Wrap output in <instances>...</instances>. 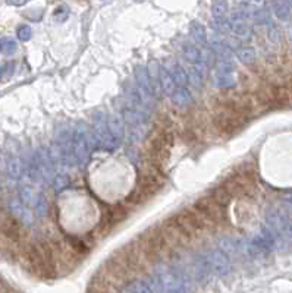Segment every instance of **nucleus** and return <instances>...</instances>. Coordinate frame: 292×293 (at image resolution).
Listing matches in <instances>:
<instances>
[{"instance_id": "obj_20", "label": "nucleus", "mask_w": 292, "mask_h": 293, "mask_svg": "<svg viewBox=\"0 0 292 293\" xmlns=\"http://www.w3.org/2000/svg\"><path fill=\"white\" fill-rule=\"evenodd\" d=\"M231 198H232V195L229 194V191L225 187L214 188L212 191V196H210V199H212L213 202H216L220 207L228 205L231 202Z\"/></svg>"}, {"instance_id": "obj_24", "label": "nucleus", "mask_w": 292, "mask_h": 293, "mask_svg": "<svg viewBox=\"0 0 292 293\" xmlns=\"http://www.w3.org/2000/svg\"><path fill=\"white\" fill-rule=\"evenodd\" d=\"M237 59L242 65H253L256 62V50L251 47H241L237 50Z\"/></svg>"}, {"instance_id": "obj_13", "label": "nucleus", "mask_w": 292, "mask_h": 293, "mask_svg": "<svg viewBox=\"0 0 292 293\" xmlns=\"http://www.w3.org/2000/svg\"><path fill=\"white\" fill-rule=\"evenodd\" d=\"M107 120V126L110 129V132L113 133L118 139H122L127 133H128V128H127V123L124 122V119L121 117V114H110L109 117H106Z\"/></svg>"}, {"instance_id": "obj_32", "label": "nucleus", "mask_w": 292, "mask_h": 293, "mask_svg": "<svg viewBox=\"0 0 292 293\" xmlns=\"http://www.w3.org/2000/svg\"><path fill=\"white\" fill-rule=\"evenodd\" d=\"M128 286L134 293H153L144 280H134L131 283H128Z\"/></svg>"}, {"instance_id": "obj_29", "label": "nucleus", "mask_w": 292, "mask_h": 293, "mask_svg": "<svg viewBox=\"0 0 292 293\" xmlns=\"http://www.w3.org/2000/svg\"><path fill=\"white\" fill-rule=\"evenodd\" d=\"M147 285H148V288H150V291L153 293H164V288H163V283H161V280H160L159 277L153 273V274H150L146 280H144Z\"/></svg>"}, {"instance_id": "obj_30", "label": "nucleus", "mask_w": 292, "mask_h": 293, "mask_svg": "<svg viewBox=\"0 0 292 293\" xmlns=\"http://www.w3.org/2000/svg\"><path fill=\"white\" fill-rule=\"evenodd\" d=\"M214 82H216V87H219V88H232L235 85V80L231 75H219V74H216Z\"/></svg>"}, {"instance_id": "obj_12", "label": "nucleus", "mask_w": 292, "mask_h": 293, "mask_svg": "<svg viewBox=\"0 0 292 293\" xmlns=\"http://www.w3.org/2000/svg\"><path fill=\"white\" fill-rule=\"evenodd\" d=\"M217 249L222 254H225L228 258H235L237 255H239L238 242L235 238L231 236H220L217 239Z\"/></svg>"}, {"instance_id": "obj_8", "label": "nucleus", "mask_w": 292, "mask_h": 293, "mask_svg": "<svg viewBox=\"0 0 292 293\" xmlns=\"http://www.w3.org/2000/svg\"><path fill=\"white\" fill-rule=\"evenodd\" d=\"M207 260L210 261V266H212L213 273H216L217 276H226L231 273L232 270V264L229 261V258L222 254L217 248L216 249H209L207 252H204Z\"/></svg>"}, {"instance_id": "obj_18", "label": "nucleus", "mask_w": 292, "mask_h": 293, "mask_svg": "<svg viewBox=\"0 0 292 293\" xmlns=\"http://www.w3.org/2000/svg\"><path fill=\"white\" fill-rule=\"evenodd\" d=\"M169 74L172 75V78L175 81L176 87H186L188 84V72L184 66H181L179 63H172Z\"/></svg>"}, {"instance_id": "obj_27", "label": "nucleus", "mask_w": 292, "mask_h": 293, "mask_svg": "<svg viewBox=\"0 0 292 293\" xmlns=\"http://www.w3.org/2000/svg\"><path fill=\"white\" fill-rule=\"evenodd\" d=\"M267 38H269L270 43L279 44V43L282 41V38H284V32H282L281 27H278V25H275V24H270V25L267 27Z\"/></svg>"}, {"instance_id": "obj_10", "label": "nucleus", "mask_w": 292, "mask_h": 293, "mask_svg": "<svg viewBox=\"0 0 292 293\" xmlns=\"http://www.w3.org/2000/svg\"><path fill=\"white\" fill-rule=\"evenodd\" d=\"M135 80H137V87L146 94V97H148L151 101H156V87L147 68L138 66L135 69Z\"/></svg>"}, {"instance_id": "obj_15", "label": "nucleus", "mask_w": 292, "mask_h": 293, "mask_svg": "<svg viewBox=\"0 0 292 293\" xmlns=\"http://www.w3.org/2000/svg\"><path fill=\"white\" fill-rule=\"evenodd\" d=\"M170 98L178 107H188L192 103V94L186 87H178L170 94Z\"/></svg>"}, {"instance_id": "obj_37", "label": "nucleus", "mask_w": 292, "mask_h": 293, "mask_svg": "<svg viewBox=\"0 0 292 293\" xmlns=\"http://www.w3.org/2000/svg\"><path fill=\"white\" fill-rule=\"evenodd\" d=\"M121 293H134V292L131 291V289H130V286L127 285V286H125V288H124V289L121 291Z\"/></svg>"}, {"instance_id": "obj_35", "label": "nucleus", "mask_w": 292, "mask_h": 293, "mask_svg": "<svg viewBox=\"0 0 292 293\" xmlns=\"http://www.w3.org/2000/svg\"><path fill=\"white\" fill-rule=\"evenodd\" d=\"M16 37H18L19 41H28L32 37V29L28 25H21L16 29Z\"/></svg>"}, {"instance_id": "obj_2", "label": "nucleus", "mask_w": 292, "mask_h": 293, "mask_svg": "<svg viewBox=\"0 0 292 293\" xmlns=\"http://www.w3.org/2000/svg\"><path fill=\"white\" fill-rule=\"evenodd\" d=\"M72 148L78 167H85L90 161L93 151L97 148L94 133L87 125L80 123L72 129Z\"/></svg>"}, {"instance_id": "obj_16", "label": "nucleus", "mask_w": 292, "mask_h": 293, "mask_svg": "<svg viewBox=\"0 0 292 293\" xmlns=\"http://www.w3.org/2000/svg\"><path fill=\"white\" fill-rule=\"evenodd\" d=\"M157 77H159V84L160 87H161V90L164 91V93H167V94H172L178 87H176V84H175V81L172 78V75L169 74V71L166 69V68H159V71H157Z\"/></svg>"}, {"instance_id": "obj_26", "label": "nucleus", "mask_w": 292, "mask_h": 293, "mask_svg": "<svg viewBox=\"0 0 292 293\" xmlns=\"http://www.w3.org/2000/svg\"><path fill=\"white\" fill-rule=\"evenodd\" d=\"M226 13H228V3L226 1H214L212 4V15L213 19H222V18H226Z\"/></svg>"}, {"instance_id": "obj_28", "label": "nucleus", "mask_w": 292, "mask_h": 293, "mask_svg": "<svg viewBox=\"0 0 292 293\" xmlns=\"http://www.w3.org/2000/svg\"><path fill=\"white\" fill-rule=\"evenodd\" d=\"M69 184H71L69 176L68 175H63V173L56 175L53 178V181H52V185H53V189L56 192H60V191L66 189V188L69 187Z\"/></svg>"}, {"instance_id": "obj_7", "label": "nucleus", "mask_w": 292, "mask_h": 293, "mask_svg": "<svg viewBox=\"0 0 292 293\" xmlns=\"http://www.w3.org/2000/svg\"><path fill=\"white\" fill-rule=\"evenodd\" d=\"M189 268H191L192 277L200 283H206L213 273L210 261L207 260L206 254H194L191 257Z\"/></svg>"}, {"instance_id": "obj_3", "label": "nucleus", "mask_w": 292, "mask_h": 293, "mask_svg": "<svg viewBox=\"0 0 292 293\" xmlns=\"http://www.w3.org/2000/svg\"><path fill=\"white\" fill-rule=\"evenodd\" d=\"M119 111H121V117L127 123L128 133L133 136L134 139H140V138H143L147 133L148 122H150L147 111L134 107L127 100L121 103Z\"/></svg>"}, {"instance_id": "obj_21", "label": "nucleus", "mask_w": 292, "mask_h": 293, "mask_svg": "<svg viewBox=\"0 0 292 293\" xmlns=\"http://www.w3.org/2000/svg\"><path fill=\"white\" fill-rule=\"evenodd\" d=\"M182 56L192 65H201V50L195 44H184Z\"/></svg>"}, {"instance_id": "obj_38", "label": "nucleus", "mask_w": 292, "mask_h": 293, "mask_svg": "<svg viewBox=\"0 0 292 293\" xmlns=\"http://www.w3.org/2000/svg\"><path fill=\"white\" fill-rule=\"evenodd\" d=\"M1 75H3V69L0 68V80H1Z\"/></svg>"}, {"instance_id": "obj_33", "label": "nucleus", "mask_w": 292, "mask_h": 293, "mask_svg": "<svg viewBox=\"0 0 292 293\" xmlns=\"http://www.w3.org/2000/svg\"><path fill=\"white\" fill-rule=\"evenodd\" d=\"M235 66L234 62H219L216 66V74L219 75H231L234 72Z\"/></svg>"}, {"instance_id": "obj_1", "label": "nucleus", "mask_w": 292, "mask_h": 293, "mask_svg": "<svg viewBox=\"0 0 292 293\" xmlns=\"http://www.w3.org/2000/svg\"><path fill=\"white\" fill-rule=\"evenodd\" d=\"M154 274L163 283L164 293H192L194 280L181 268H169L166 266L156 267Z\"/></svg>"}, {"instance_id": "obj_14", "label": "nucleus", "mask_w": 292, "mask_h": 293, "mask_svg": "<svg viewBox=\"0 0 292 293\" xmlns=\"http://www.w3.org/2000/svg\"><path fill=\"white\" fill-rule=\"evenodd\" d=\"M19 201L24 204V205H27L28 208L32 211V208L35 207V204H37V201H38V196H40V194L41 192H38V191H35L34 188L28 187V185H22V187L19 188Z\"/></svg>"}, {"instance_id": "obj_17", "label": "nucleus", "mask_w": 292, "mask_h": 293, "mask_svg": "<svg viewBox=\"0 0 292 293\" xmlns=\"http://www.w3.org/2000/svg\"><path fill=\"white\" fill-rule=\"evenodd\" d=\"M248 19H251L253 22L259 24V25H270L272 24V16H270V10L267 9V6L263 9H254V10H248Z\"/></svg>"}, {"instance_id": "obj_25", "label": "nucleus", "mask_w": 292, "mask_h": 293, "mask_svg": "<svg viewBox=\"0 0 292 293\" xmlns=\"http://www.w3.org/2000/svg\"><path fill=\"white\" fill-rule=\"evenodd\" d=\"M203 66L200 65H194L189 71H188V82H191L195 88H201L203 87Z\"/></svg>"}, {"instance_id": "obj_23", "label": "nucleus", "mask_w": 292, "mask_h": 293, "mask_svg": "<svg viewBox=\"0 0 292 293\" xmlns=\"http://www.w3.org/2000/svg\"><path fill=\"white\" fill-rule=\"evenodd\" d=\"M232 32L235 34V37L239 38L241 41H248V40H251V35H253L251 27L247 22L232 24Z\"/></svg>"}, {"instance_id": "obj_36", "label": "nucleus", "mask_w": 292, "mask_h": 293, "mask_svg": "<svg viewBox=\"0 0 292 293\" xmlns=\"http://www.w3.org/2000/svg\"><path fill=\"white\" fill-rule=\"evenodd\" d=\"M282 202L285 204V207L287 208H290L292 211V194L290 195H287V196H284V199H282Z\"/></svg>"}, {"instance_id": "obj_5", "label": "nucleus", "mask_w": 292, "mask_h": 293, "mask_svg": "<svg viewBox=\"0 0 292 293\" xmlns=\"http://www.w3.org/2000/svg\"><path fill=\"white\" fill-rule=\"evenodd\" d=\"M54 153H56V159L63 166L78 167L72 148V129L63 128L57 131L54 138Z\"/></svg>"}, {"instance_id": "obj_6", "label": "nucleus", "mask_w": 292, "mask_h": 293, "mask_svg": "<svg viewBox=\"0 0 292 293\" xmlns=\"http://www.w3.org/2000/svg\"><path fill=\"white\" fill-rule=\"evenodd\" d=\"M266 221L270 229L284 235L287 239H292V217L290 214L278 208H269L266 211Z\"/></svg>"}, {"instance_id": "obj_4", "label": "nucleus", "mask_w": 292, "mask_h": 293, "mask_svg": "<svg viewBox=\"0 0 292 293\" xmlns=\"http://www.w3.org/2000/svg\"><path fill=\"white\" fill-rule=\"evenodd\" d=\"M93 133H94L97 147L105 151L113 153L121 147V139H118L113 133L110 132V129L107 126L106 116L102 111H97L93 116Z\"/></svg>"}, {"instance_id": "obj_31", "label": "nucleus", "mask_w": 292, "mask_h": 293, "mask_svg": "<svg viewBox=\"0 0 292 293\" xmlns=\"http://www.w3.org/2000/svg\"><path fill=\"white\" fill-rule=\"evenodd\" d=\"M0 52L4 54H12L16 52V43L12 38H1L0 40Z\"/></svg>"}, {"instance_id": "obj_34", "label": "nucleus", "mask_w": 292, "mask_h": 293, "mask_svg": "<svg viewBox=\"0 0 292 293\" xmlns=\"http://www.w3.org/2000/svg\"><path fill=\"white\" fill-rule=\"evenodd\" d=\"M214 28L219 32H231L232 31V22L229 21V18H222V19H214Z\"/></svg>"}, {"instance_id": "obj_9", "label": "nucleus", "mask_w": 292, "mask_h": 293, "mask_svg": "<svg viewBox=\"0 0 292 293\" xmlns=\"http://www.w3.org/2000/svg\"><path fill=\"white\" fill-rule=\"evenodd\" d=\"M7 207H9V211L12 213V215H13L18 221H21L24 226H28V227L34 226L35 215H34V213L28 208L27 205H24V204L19 201V198H10L9 202H7Z\"/></svg>"}, {"instance_id": "obj_22", "label": "nucleus", "mask_w": 292, "mask_h": 293, "mask_svg": "<svg viewBox=\"0 0 292 293\" xmlns=\"http://www.w3.org/2000/svg\"><path fill=\"white\" fill-rule=\"evenodd\" d=\"M189 34H191V37L197 43H201V44L207 43V31H206V28L203 27L200 22H191V25H189Z\"/></svg>"}, {"instance_id": "obj_19", "label": "nucleus", "mask_w": 292, "mask_h": 293, "mask_svg": "<svg viewBox=\"0 0 292 293\" xmlns=\"http://www.w3.org/2000/svg\"><path fill=\"white\" fill-rule=\"evenodd\" d=\"M270 7H272V10H273V13L276 15L278 19H281V21H288L290 19L292 12L291 3H288V1H275V3L270 4Z\"/></svg>"}, {"instance_id": "obj_11", "label": "nucleus", "mask_w": 292, "mask_h": 293, "mask_svg": "<svg viewBox=\"0 0 292 293\" xmlns=\"http://www.w3.org/2000/svg\"><path fill=\"white\" fill-rule=\"evenodd\" d=\"M6 172H7L9 178H12L15 181H19L25 173V164L19 157L9 156L6 159Z\"/></svg>"}]
</instances>
